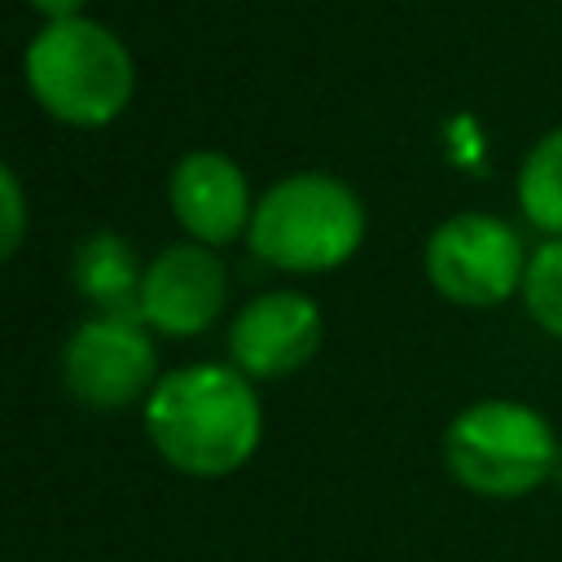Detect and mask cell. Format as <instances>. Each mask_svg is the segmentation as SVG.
I'll list each match as a JSON object with an SVG mask.
<instances>
[{
  "label": "cell",
  "mask_w": 562,
  "mask_h": 562,
  "mask_svg": "<svg viewBox=\"0 0 562 562\" xmlns=\"http://www.w3.org/2000/svg\"><path fill=\"white\" fill-rule=\"evenodd\" d=\"M145 435L171 470L189 479H228L263 439L255 382L237 364H180L162 373L145 400Z\"/></svg>",
  "instance_id": "obj_1"
},
{
  "label": "cell",
  "mask_w": 562,
  "mask_h": 562,
  "mask_svg": "<svg viewBox=\"0 0 562 562\" xmlns=\"http://www.w3.org/2000/svg\"><path fill=\"white\" fill-rule=\"evenodd\" d=\"M22 79L35 105L79 132L114 123L136 97L127 44L97 18L44 22L22 53Z\"/></svg>",
  "instance_id": "obj_2"
},
{
  "label": "cell",
  "mask_w": 562,
  "mask_h": 562,
  "mask_svg": "<svg viewBox=\"0 0 562 562\" xmlns=\"http://www.w3.org/2000/svg\"><path fill=\"white\" fill-rule=\"evenodd\" d=\"M364 241L356 189L329 171H294L255 198L246 246L277 272L316 277L342 268Z\"/></svg>",
  "instance_id": "obj_3"
},
{
  "label": "cell",
  "mask_w": 562,
  "mask_h": 562,
  "mask_svg": "<svg viewBox=\"0 0 562 562\" xmlns=\"http://www.w3.org/2000/svg\"><path fill=\"white\" fill-rule=\"evenodd\" d=\"M443 465L465 492L514 501L553 474L558 435L549 417L522 400H474L443 430Z\"/></svg>",
  "instance_id": "obj_4"
},
{
  "label": "cell",
  "mask_w": 562,
  "mask_h": 562,
  "mask_svg": "<svg viewBox=\"0 0 562 562\" xmlns=\"http://www.w3.org/2000/svg\"><path fill=\"white\" fill-rule=\"evenodd\" d=\"M430 285L457 307H496L522 294L527 246L514 224L487 211H457L439 220L422 250Z\"/></svg>",
  "instance_id": "obj_5"
},
{
  "label": "cell",
  "mask_w": 562,
  "mask_h": 562,
  "mask_svg": "<svg viewBox=\"0 0 562 562\" xmlns=\"http://www.w3.org/2000/svg\"><path fill=\"white\" fill-rule=\"evenodd\" d=\"M158 378V347L140 316L92 312L61 347L66 391L97 413H123L132 404L145 408Z\"/></svg>",
  "instance_id": "obj_6"
},
{
  "label": "cell",
  "mask_w": 562,
  "mask_h": 562,
  "mask_svg": "<svg viewBox=\"0 0 562 562\" xmlns=\"http://www.w3.org/2000/svg\"><path fill=\"white\" fill-rule=\"evenodd\" d=\"M224 299H228V272L220 255L198 241H176L145 263L136 316L154 334L198 338L220 321Z\"/></svg>",
  "instance_id": "obj_7"
},
{
  "label": "cell",
  "mask_w": 562,
  "mask_h": 562,
  "mask_svg": "<svg viewBox=\"0 0 562 562\" xmlns=\"http://www.w3.org/2000/svg\"><path fill=\"white\" fill-rule=\"evenodd\" d=\"M325 316L303 290L255 294L228 329V356L250 382H277L299 373L321 351Z\"/></svg>",
  "instance_id": "obj_8"
},
{
  "label": "cell",
  "mask_w": 562,
  "mask_h": 562,
  "mask_svg": "<svg viewBox=\"0 0 562 562\" xmlns=\"http://www.w3.org/2000/svg\"><path fill=\"white\" fill-rule=\"evenodd\" d=\"M167 202L176 224L189 233L198 246H228L246 237L250 215H255V193L237 158L224 149H189L167 180Z\"/></svg>",
  "instance_id": "obj_9"
},
{
  "label": "cell",
  "mask_w": 562,
  "mask_h": 562,
  "mask_svg": "<svg viewBox=\"0 0 562 562\" xmlns=\"http://www.w3.org/2000/svg\"><path fill=\"white\" fill-rule=\"evenodd\" d=\"M140 277H145V268L136 259L132 241L110 233V228H97L75 246L70 281L101 316H136Z\"/></svg>",
  "instance_id": "obj_10"
},
{
  "label": "cell",
  "mask_w": 562,
  "mask_h": 562,
  "mask_svg": "<svg viewBox=\"0 0 562 562\" xmlns=\"http://www.w3.org/2000/svg\"><path fill=\"white\" fill-rule=\"evenodd\" d=\"M518 206L531 228L562 237V127L544 132L518 167Z\"/></svg>",
  "instance_id": "obj_11"
},
{
  "label": "cell",
  "mask_w": 562,
  "mask_h": 562,
  "mask_svg": "<svg viewBox=\"0 0 562 562\" xmlns=\"http://www.w3.org/2000/svg\"><path fill=\"white\" fill-rule=\"evenodd\" d=\"M522 307L549 338L562 342V237H544L531 250L522 277Z\"/></svg>",
  "instance_id": "obj_12"
},
{
  "label": "cell",
  "mask_w": 562,
  "mask_h": 562,
  "mask_svg": "<svg viewBox=\"0 0 562 562\" xmlns=\"http://www.w3.org/2000/svg\"><path fill=\"white\" fill-rule=\"evenodd\" d=\"M0 211H4V224H0V250L4 255H18L22 237H26V193H22V180L18 171L4 162L0 167Z\"/></svg>",
  "instance_id": "obj_13"
},
{
  "label": "cell",
  "mask_w": 562,
  "mask_h": 562,
  "mask_svg": "<svg viewBox=\"0 0 562 562\" xmlns=\"http://www.w3.org/2000/svg\"><path fill=\"white\" fill-rule=\"evenodd\" d=\"M44 22H66V18H83L88 0H26Z\"/></svg>",
  "instance_id": "obj_14"
}]
</instances>
